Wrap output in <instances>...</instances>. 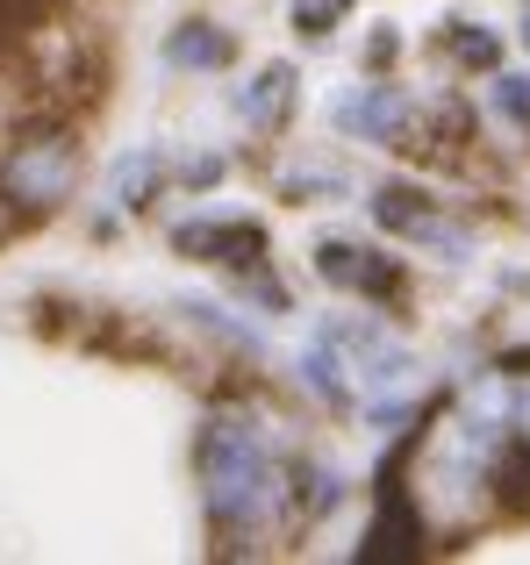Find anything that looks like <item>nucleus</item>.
I'll return each instance as SVG.
<instances>
[{"instance_id": "6e6552de", "label": "nucleus", "mask_w": 530, "mask_h": 565, "mask_svg": "<svg viewBox=\"0 0 530 565\" xmlns=\"http://www.w3.org/2000/svg\"><path fill=\"white\" fill-rule=\"evenodd\" d=\"M151 186H158V158L151 151H137L129 166H115V207H144Z\"/></svg>"}, {"instance_id": "9d476101", "label": "nucleus", "mask_w": 530, "mask_h": 565, "mask_svg": "<svg viewBox=\"0 0 530 565\" xmlns=\"http://www.w3.org/2000/svg\"><path fill=\"white\" fill-rule=\"evenodd\" d=\"M344 14H351V0H294V29L301 36H330Z\"/></svg>"}, {"instance_id": "39448f33", "label": "nucleus", "mask_w": 530, "mask_h": 565, "mask_svg": "<svg viewBox=\"0 0 530 565\" xmlns=\"http://www.w3.org/2000/svg\"><path fill=\"white\" fill-rule=\"evenodd\" d=\"M402 122H409L402 86H365V94H351L344 108H337V129H351V137H365V143H388Z\"/></svg>"}, {"instance_id": "ddd939ff", "label": "nucleus", "mask_w": 530, "mask_h": 565, "mask_svg": "<svg viewBox=\"0 0 530 565\" xmlns=\"http://www.w3.org/2000/svg\"><path fill=\"white\" fill-rule=\"evenodd\" d=\"M523 43H530V14H523Z\"/></svg>"}, {"instance_id": "423d86ee", "label": "nucleus", "mask_w": 530, "mask_h": 565, "mask_svg": "<svg viewBox=\"0 0 530 565\" xmlns=\"http://www.w3.org/2000/svg\"><path fill=\"white\" fill-rule=\"evenodd\" d=\"M287 100H294V72L287 65H265L258 79L237 94V115L252 129H279V122H287Z\"/></svg>"}, {"instance_id": "7ed1b4c3", "label": "nucleus", "mask_w": 530, "mask_h": 565, "mask_svg": "<svg viewBox=\"0 0 530 565\" xmlns=\"http://www.w3.org/2000/svg\"><path fill=\"white\" fill-rule=\"evenodd\" d=\"M423 552V523H416V509L402 501V458H388L380 466V515H373V530H365V544H359V558H416Z\"/></svg>"}, {"instance_id": "f257e3e1", "label": "nucleus", "mask_w": 530, "mask_h": 565, "mask_svg": "<svg viewBox=\"0 0 530 565\" xmlns=\"http://www.w3.org/2000/svg\"><path fill=\"white\" fill-rule=\"evenodd\" d=\"M265 487H273V466H265V437L252 415H215L201 429V494H209V523L244 530L265 509Z\"/></svg>"}, {"instance_id": "0eeeda50", "label": "nucleus", "mask_w": 530, "mask_h": 565, "mask_svg": "<svg viewBox=\"0 0 530 565\" xmlns=\"http://www.w3.org/2000/svg\"><path fill=\"white\" fill-rule=\"evenodd\" d=\"M166 57H172V65H187V72H215L230 57V36H215L209 22H187L180 36L166 43Z\"/></svg>"}, {"instance_id": "1a4fd4ad", "label": "nucleus", "mask_w": 530, "mask_h": 565, "mask_svg": "<svg viewBox=\"0 0 530 565\" xmlns=\"http://www.w3.org/2000/svg\"><path fill=\"white\" fill-rule=\"evenodd\" d=\"M301 373H308V386H316V394L322 401H330V408H344V380H337V359H330V337H322V344L316 351H308V365H301Z\"/></svg>"}, {"instance_id": "9b49d317", "label": "nucleus", "mask_w": 530, "mask_h": 565, "mask_svg": "<svg viewBox=\"0 0 530 565\" xmlns=\"http://www.w3.org/2000/svg\"><path fill=\"white\" fill-rule=\"evenodd\" d=\"M502 86V108L517 115V122H530V79H495Z\"/></svg>"}, {"instance_id": "f8f14e48", "label": "nucleus", "mask_w": 530, "mask_h": 565, "mask_svg": "<svg viewBox=\"0 0 530 565\" xmlns=\"http://www.w3.org/2000/svg\"><path fill=\"white\" fill-rule=\"evenodd\" d=\"M459 57H466V65H495V36L466 29V36H459Z\"/></svg>"}, {"instance_id": "20e7f679", "label": "nucleus", "mask_w": 530, "mask_h": 565, "mask_svg": "<svg viewBox=\"0 0 530 565\" xmlns=\"http://www.w3.org/2000/svg\"><path fill=\"white\" fill-rule=\"evenodd\" d=\"M316 265H322V279H330V287H351V294H365V301H394V294H402V265L380 258V250L322 244V250H316Z\"/></svg>"}, {"instance_id": "f03ea898", "label": "nucleus", "mask_w": 530, "mask_h": 565, "mask_svg": "<svg viewBox=\"0 0 530 565\" xmlns=\"http://www.w3.org/2000/svg\"><path fill=\"white\" fill-rule=\"evenodd\" d=\"M72 180H80V143L57 122L36 129V137H22L0 158V193H8V207H22V215H51L72 193Z\"/></svg>"}]
</instances>
